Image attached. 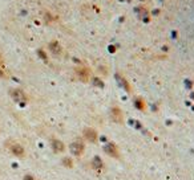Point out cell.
<instances>
[{
    "instance_id": "6da1fadb",
    "label": "cell",
    "mask_w": 194,
    "mask_h": 180,
    "mask_svg": "<svg viewBox=\"0 0 194 180\" xmlns=\"http://www.w3.org/2000/svg\"><path fill=\"white\" fill-rule=\"evenodd\" d=\"M10 148H11L12 154H15L16 156H22V155L24 154V150H23V147L20 144H11Z\"/></svg>"
},
{
    "instance_id": "7a4b0ae2",
    "label": "cell",
    "mask_w": 194,
    "mask_h": 180,
    "mask_svg": "<svg viewBox=\"0 0 194 180\" xmlns=\"http://www.w3.org/2000/svg\"><path fill=\"white\" fill-rule=\"evenodd\" d=\"M11 95L14 97V99H16V101H24L25 99V95H24V93L23 91H20V90H12L11 91Z\"/></svg>"
}]
</instances>
